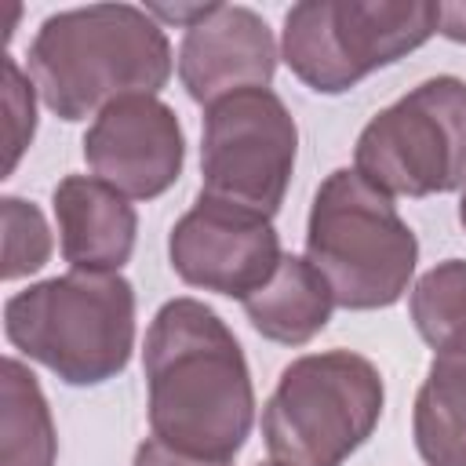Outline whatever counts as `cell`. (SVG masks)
<instances>
[{
	"label": "cell",
	"mask_w": 466,
	"mask_h": 466,
	"mask_svg": "<svg viewBox=\"0 0 466 466\" xmlns=\"http://www.w3.org/2000/svg\"><path fill=\"white\" fill-rule=\"evenodd\" d=\"M142 368L153 437L233 462L255 426V386L229 324L200 299H171L149 320Z\"/></svg>",
	"instance_id": "1"
},
{
	"label": "cell",
	"mask_w": 466,
	"mask_h": 466,
	"mask_svg": "<svg viewBox=\"0 0 466 466\" xmlns=\"http://www.w3.org/2000/svg\"><path fill=\"white\" fill-rule=\"evenodd\" d=\"M29 76L58 120L98 116L131 95H157L175 69L164 25L135 4L66 7L40 22Z\"/></svg>",
	"instance_id": "2"
},
{
	"label": "cell",
	"mask_w": 466,
	"mask_h": 466,
	"mask_svg": "<svg viewBox=\"0 0 466 466\" xmlns=\"http://www.w3.org/2000/svg\"><path fill=\"white\" fill-rule=\"evenodd\" d=\"M7 342L66 386L116 379L135 350V288L120 273L69 269L4 302Z\"/></svg>",
	"instance_id": "3"
},
{
	"label": "cell",
	"mask_w": 466,
	"mask_h": 466,
	"mask_svg": "<svg viewBox=\"0 0 466 466\" xmlns=\"http://www.w3.org/2000/svg\"><path fill=\"white\" fill-rule=\"evenodd\" d=\"M306 258L328 280L342 309H386L404 299L419 237L390 193L357 167H335L313 193L306 218Z\"/></svg>",
	"instance_id": "4"
},
{
	"label": "cell",
	"mask_w": 466,
	"mask_h": 466,
	"mask_svg": "<svg viewBox=\"0 0 466 466\" xmlns=\"http://www.w3.org/2000/svg\"><path fill=\"white\" fill-rule=\"evenodd\" d=\"M386 386L379 368L353 350L295 357L266 408L262 441L284 466H342L379 426Z\"/></svg>",
	"instance_id": "5"
},
{
	"label": "cell",
	"mask_w": 466,
	"mask_h": 466,
	"mask_svg": "<svg viewBox=\"0 0 466 466\" xmlns=\"http://www.w3.org/2000/svg\"><path fill=\"white\" fill-rule=\"evenodd\" d=\"M441 22L430 0H302L280 29V58L317 95H342L422 47Z\"/></svg>",
	"instance_id": "6"
},
{
	"label": "cell",
	"mask_w": 466,
	"mask_h": 466,
	"mask_svg": "<svg viewBox=\"0 0 466 466\" xmlns=\"http://www.w3.org/2000/svg\"><path fill=\"white\" fill-rule=\"evenodd\" d=\"M353 167L390 197L466 189V80L441 73L379 109L357 135Z\"/></svg>",
	"instance_id": "7"
},
{
	"label": "cell",
	"mask_w": 466,
	"mask_h": 466,
	"mask_svg": "<svg viewBox=\"0 0 466 466\" xmlns=\"http://www.w3.org/2000/svg\"><path fill=\"white\" fill-rule=\"evenodd\" d=\"M299 157V127L273 87H240L204 109L200 193L273 218Z\"/></svg>",
	"instance_id": "8"
},
{
	"label": "cell",
	"mask_w": 466,
	"mask_h": 466,
	"mask_svg": "<svg viewBox=\"0 0 466 466\" xmlns=\"http://www.w3.org/2000/svg\"><path fill=\"white\" fill-rule=\"evenodd\" d=\"M280 258L273 218L208 193H197L167 233V262L182 284L240 302L277 273Z\"/></svg>",
	"instance_id": "9"
},
{
	"label": "cell",
	"mask_w": 466,
	"mask_h": 466,
	"mask_svg": "<svg viewBox=\"0 0 466 466\" xmlns=\"http://www.w3.org/2000/svg\"><path fill=\"white\" fill-rule=\"evenodd\" d=\"M84 160L95 178L109 182L127 200H153L178 182L186 164L178 113L157 95L120 98L91 120Z\"/></svg>",
	"instance_id": "10"
},
{
	"label": "cell",
	"mask_w": 466,
	"mask_h": 466,
	"mask_svg": "<svg viewBox=\"0 0 466 466\" xmlns=\"http://www.w3.org/2000/svg\"><path fill=\"white\" fill-rule=\"evenodd\" d=\"M277 44L266 18L244 4H208L182 33L178 80L197 106H211L240 87H269L277 73Z\"/></svg>",
	"instance_id": "11"
},
{
	"label": "cell",
	"mask_w": 466,
	"mask_h": 466,
	"mask_svg": "<svg viewBox=\"0 0 466 466\" xmlns=\"http://www.w3.org/2000/svg\"><path fill=\"white\" fill-rule=\"evenodd\" d=\"M58 251L73 269L120 273L135 255L138 215L131 200L95 175H66L51 193Z\"/></svg>",
	"instance_id": "12"
},
{
	"label": "cell",
	"mask_w": 466,
	"mask_h": 466,
	"mask_svg": "<svg viewBox=\"0 0 466 466\" xmlns=\"http://www.w3.org/2000/svg\"><path fill=\"white\" fill-rule=\"evenodd\" d=\"M335 295L306 255H284L277 273L244 299L251 328L280 346H306L331 320Z\"/></svg>",
	"instance_id": "13"
},
{
	"label": "cell",
	"mask_w": 466,
	"mask_h": 466,
	"mask_svg": "<svg viewBox=\"0 0 466 466\" xmlns=\"http://www.w3.org/2000/svg\"><path fill=\"white\" fill-rule=\"evenodd\" d=\"M411 437L426 466H466V335L433 353L415 393Z\"/></svg>",
	"instance_id": "14"
},
{
	"label": "cell",
	"mask_w": 466,
	"mask_h": 466,
	"mask_svg": "<svg viewBox=\"0 0 466 466\" xmlns=\"http://www.w3.org/2000/svg\"><path fill=\"white\" fill-rule=\"evenodd\" d=\"M58 433L36 375L4 357L0 379V466H55Z\"/></svg>",
	"instance_id": "15"
},
{
	"label": "cell",
	"mask_w": 466,
	"mask_h": 466,
	"mask_svg": "<svg viewBox=\"0 0 466 466\" xmlns=\"http://www.w3.org/2000/svg\"><path fill=\"white\" fill-rule=\"evenodd\" d=\"M419 339L433 350L466 335V258H444L426 269L408 299Z\"/></svg>",
	"instance_id": "16"
},
{
	"label": "cell",
	"mask_w": 466,
	"mask_h": 466,
	"mask_svg": "<svg viewBox=\"0 0 466 466\" xmlns=\"http://www.w3.org/2000/svg\"><path fill=\"white\" fill-rule=\"evenodd\" d=\"M0 215H4V280H18L44 269L55 251L44 211L33 200L7 193L0 200Z\"/></svg>",
	"instance_id": "17"
},
{
	"label": "cell",
	"mask_w": 466,
	"mask_h": 466,
	"mask_svg": "<svg viewBox=\"0 0 466 466\" xmlns=\"http://www.w3.org/2000/svg\"><path fill=\"white\" fill-rule=\"evenodd\" d=\"M33 87L18 62L7 55L4 58V106H7V146H11V157H7V171H15V164L22 160L25 146L33 142V131H36V98H33Z\"/></svg>",
	"instance_id": "18"
},
{
	"label": "cell",
	"mask_w": 466,
	"mask_h": 466,
	"mask_svg": "<svg viewBox=\"0 0 466 466\" xmlns=\"http://www.w3.org/2000/svg\"><path fill=\"white\" fill-rule=\"evenodd\" d=\"M131 466H229V462L200 459V455H189V451H178V448L164 444L160 437H146V441L135 448Z\"/></svg>",
	"instance_id": "19"
},
{
	"label": "cell",
	"mask_w": 466,
	"mask_h": 466,
	"mask_svg": "<svg viewBox=\"0 0 466 466\" xmlns=\"http://www.w3.org/2000/svg\"><path fill=\"white\" fill-rule=\"evenodd\" d=\"M437 33L455 40V44H466V4H441V22H437Z\"/></svg>",
	"instance_id": "20"
},
{
	"label": "cell",
	"mask_w": 466,
	"mask_h": 466,
	"mask_svg": "<svg viewBox=\"0 0 466 466\" xmlns=\"http://www.w3.org/2000/svg\"><path fill=\"white\" fill-rule=\"evenodd\" d=\"M459 226L466 229V189H462V197H459Z\"/></svg>",
	"instance_id": "21"
},
{
	"label": "cell",
	"mask_w": 466,
	"mask_h": 466,
	"mask_svg": "<svg viewBox=\"0 0 466 466\" xmlns=\"http://www.w3.org/2000/svg\"><path fill=\"white\" fill-rule=\"evenodd\" d=\"M258 466H284V462H258Z\"/></svg>",
	"instance_id": "22"
}]
</instances>
